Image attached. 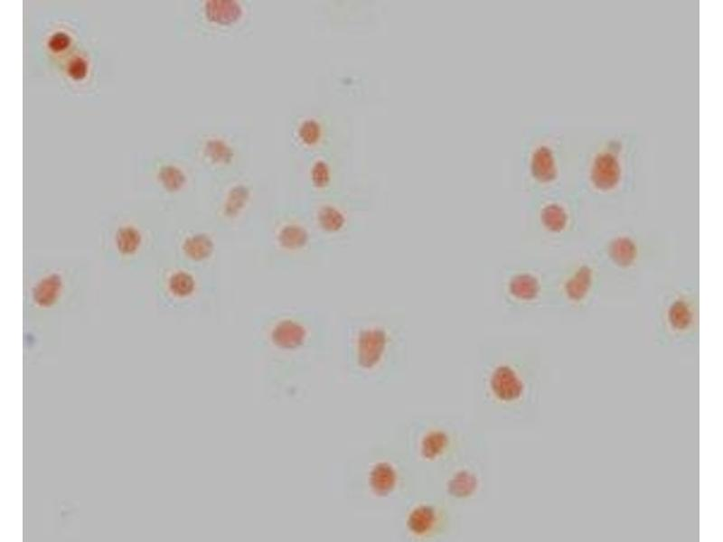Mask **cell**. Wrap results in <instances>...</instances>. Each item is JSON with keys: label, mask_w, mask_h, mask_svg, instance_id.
<instances>
[{"label": "cell", "mask_w": 723, "mask_h": 542, "mask_svg": "<svg viewBox=\"0 0 723 542\" xmlns=\"http://www.w3.org/2000/svg\"><path fill=\"white\" fill-rule=\"evenodd\" d=\"M460 525L459 508L423 487L396 509L395 530L403 541H446L455 537Z\"/></svg>", "instance_id": "2e32d148"}, {"label": "cell", "mask_w": 723, "mask_h": 542, "mask_svg": "<svg viewBox=\"0 0 723 542\" xmlns=\"http://www.w3.org/2000/svg\"><path fill=\"white\" fill-rule=\"evenodd\" d=\"M587 229L578 193L557 191L529 201L523 237L531 244L549 250L569 249L586 240Z\"/></svg>", "instance_id": "8fae6325"}, {"label": "cell", "mask_w": 723, "mask_h": 542, "mask_svg": "<svg viewBox=\"0 0 723 542\" xmlns=\"http://www.w3.org/2000/svg\"><path fill=\"white\" fill-rule=\"evenodd\" d=\"M209 161L214 166L227 167L234 158L231 147L222 140H212L207 146Z\"/></svg>", "instance_id": "7402d4cb"}, {"label": "cell", "mask_w": 723, "mask_h": 542, "mask_svg": "<svg viewBox=\"0 0 723 542\" xmlns=\"http://www.w3.org/2000/svg\"><path fill=\"white\" fill-rule=\"evenodd\" d=\"M251 331L255 347L269 362L296 366L308 364L324 351L333 325L319 308L280 305L256 313Z\"/></svg>", "instance_id": "5b68a950"}, {"label": "cell", "mask_w": 723, "mask_h": 542, "mask_svg": "<svg viewBox=\"0 0 723 542\" xmlns=\"http://www.w3.org/2000/svg\"><path fill=\"white\" fill-rule=\"evenodd\" d=\"M70 37L63 33L53 34L49 41V47L53 51H61L70 45Z\"/></svg>", "instance_id": "d4e9b609"}, {"label": "cell", "mask_w": 723, "mask_h": 542, "mask_svg": "<svg viewBox=\"0 0 723 542\" xmlns=\"http://www.w3.org/2000/svg\"><path fill=\"white\" fill-rule=\"evenodd\" d=\"M259 189L247 179L225 182L201 211L224 243L251 242L267 211L273 205L261 201Z\"/></svg>", "instance_id": "4fadbf2b"}, {"label": "cell", "mask_w": 723, "mask_h": 542, "mask_svg": "<svg viewBox=\"0 0 723 542\" xmlns=\"http://www.w3.org/2000/svg\"><path fill=\"white\" fill-rule=\"evenodd\" d=\"M539 360L529 348L484 342L474 369V402L479 425L499 428L514 421L531 400Z\"/></svg>", "instance_id": "7a4b0ae2"}, {"label": "cell", "mask_w": 723, "mask_h": 542, "mask_svg": "<svg viewBox=\"0 0 723 542\" xmlns=\"http://www.w3.org/2000/svg\"><path fill=\"white\" fill-rule=\"evenodd\" d=\"M68 72L71 78L81 79L87 73V64L82 59L76 58L70 61Z\"/></svg>", "instance_id": "cb8c5ba5"}, {"label": "cell", "mask_w": 723, "mask_h": 542, "mask_svg": "<svg viewBox=\"0 0 723 542\" xmlns=\"http://www.w3.org/2000/svg\"><path fill=\"white\" fill-rule=\"evenodd\" d=\"M553 262L544 257H523L503 262L494 278V295L504 319L524 322L549 313Z\"/></svg>", "instance_id": "30bf717a"}, {"label": "cell", "mask_w": 723, "mask_h": 542, "mask_svg": "<svg viewBox=\"0 0 723 542\" xmlns=\"http://www.w3.org/2000/svg\"><path fill=\"white\" fill-rule=\"evenodd\" d=\"M586 247L602 267L607 285H634L666 264L671 255L664 235L628 226L591 235Z\"/></svg>", "instance_id": "ba28073f"}, {"label": "cell", "mask_w": 723, "mask_h": 542, "mask_svg": "<svg viewBox=\"0 0 723 542\" xmlns=\"http://www.w3.org/2000/svg\"><path fill=\"white\" fill-rule=\"evenodd\" d=\"M172 217L135 210L106 212L95 220L98 257L117 273L146 276L166 255Z\"/></svg>", "instance_id": "277c9868"}, {"label": "cell", "mask_w": 723, "mask_h": 542, "mask_svg": "<svg viewBox=\"0 0 723 542\" xmlns=\"http://www.w3.org/2000/svg\"><path fill=\"white\" fill-rule=\"evenodd\" d=\"M318 238L333 254L348 246L366 222L369 204L364 200L334 193L302 202Z\"/></svg>", "instance_id": "ac0fdd59"}, {"label": "cell", "mask_w": 723, "mask_h": 542, "mask_svg": "<svg viewBox=\"0 0 723 542\" xmlns=\"http://www.w3.org/2000/svg\"><path fill=\"white\" fill-rule=\"evenodd\" d=\"M95 260L86 251L29 250L23 257V316L62 322L89 306Z\"/></svg>", "instance_id": "6da1fadb"}, {"label": "cell", "mask_w": 723, "mask_h": 542, "mask_svg": "<svg viewBox=\"0 0 723 542\" xmlns=\"http://www.w3.org/2000/svg\"><path fill=\"white\" fill-rule=\"evenodd\" d=\"M156 182L163 192L174 196L187 189L189 178L183 169L174 165H165L156 173Z\"/></svg>", "instance_id": "ffe728a7"}, {"label": "cell", "mask_w": 723, "mask_h": 542, "mask_svg": "<svg viewBox=\"0 0 723 542\" xmlns=\"http://www.w3.org/2000/svg\"><path fill=\"white\" fill-rule=\"evenodd\" d=\"M346 366L354 376L378 383L402 376L408 360V331L404 313L366 308L340 318Z\"/></svg>", "instance_id": "3957f363"}, {"label": "cell", "mask_w": 723, "mask_h": 542, "mask_svg": "<svg viewBox=\"0 0 723 542\" xmlns=\"http://www.w3.org/2000/svg\"><path fill=\"white\" fill-rule=\"evenodd\" d=\"M484 435L478 424L460 416H416L399 424L393 441L421 479L451 462Z\"/></svg>", "instance_id": "52a82bcc"}, {"label": "cell", "mask_w": 723, "mask_h": 542, "mask_svg": "<svg viewBox=\"0 0 723 542\" xmlns=\"http://www.w3.org/2000/svg\"><path fill=\"white\" fill-rule=\"evenodd\" d=\"M250 243L258 263L276 274L291 275L317 267L332 255L315 231L302 202L273 204Z\"/></svg>", "instance_id": "8992f818"}, {"label": "cell", "mask_w": 723, "mask_h": 542, "mask_svg": "<svg viewBox=\"0 0 723 542\" xmlns=\"http://www.w3.org/2000/svg\"><path fill=\"white\" fill-rule=\"evenodd\" d=\"M298 136L305 145H315L321 136L319 123L314 119L305 120L298 128Z\"/></svg>", "instance_id": "603a6c76"}, {"label": "cell", "mask_w": 723, "mask_h": 542, "mask_svg": "<svg viewBox=\"0 0 723 542\" xmlns=\"http://www.w3.org/2000/svg\"><path fill=\"white\" fill-rule=\"evenodd\" d=\"M657 340L663 344H684L698 336L700 288L694 278L666 285L657 295L651 315Z\"/></svg>", "instance_id": "e0dca14e"}, {"label": "cell", "mask_w": 723, "mask_h": 542, "mask_svg": "<svg viewBox=\"0 0 723 542\" xmlns=\"http://www.w3.org/2000/svg\"><path fill=\"white\" fill-rule=\"evenodd\" d=\"M489 446L484 435L441 469L423 480L426 488L461 508L478 502L489 481Z\"/></svg>", "instance_id": "5bb4252c"}, {"label": "cell", "mask_w": 723, "mask_h": 542, "mask_svg": "<svg viewBox=\"0 0 723 542\" xmlns=\"http://www.w3.org/2000/svg\"><path fill=\"white\" fill-rule=\"evenodd\" d=\"M223 244L218 231L202 212H187L172 218L166 256L219 276Z\"/></svg>", "instance_id": "d6986e66"}, {"label": "cell", "mask_w": 723, "mask_h": 542, "mask_svg": "<svg viewBox=\"0 0 723 542\" xmlns=\"http://www.w3.org/2000/svg\"><path fill=\"white\" fill-rule=\"evenodd\" d=\"M607 289L605 273L585 246L552 266L549 313L569 316L587 313Z\"/></svg>", "instance_id": "7c38bea8"}, {"label": "cell", "mask_w": 723, "mask_h": 542, "mask_svg": "<svg viewBox=\"0 0 723 542\" xmlns=\"http://www.w3.org/2000/svg\"><path fill=\"white\" fill-rule=\"evenodd\" d=\"M362 478L368 496L381 507L392 509L421 487L418 472L393 440L371 453Z\"/></svg>", "instance_id": "9a60e30c"}, {"label": "cell", "mask_w": 723, "mask_h": 542, "mask_svg": "<svg viewBox=\"0 0 723 542\" xmlns=\"http://www.w3.org/2000/svg\"><path fill=\"white\" fill-rule=\"evenodd\" d=\"M153 309L161 316L205 318L219 307V276L165 257L146 276Z\"/></svg>", "instance_id": "9c48e42d"}, {"label": "cell", "mask_w": 723, "mask_h": 542, "mask_svg": "<svg viewBox=\"0 0 723 542\" xmlns=\"http://www.w3.org/2000/svg\"><path fill=\"white\" fill-rule=\"evenodd\" d=\"M205 13L210 21L221 25H230L241 17L242 9L235 1L215 0L207 2Z\"/></svg>", "instance_id": "44dd1931"}]
</instances>
